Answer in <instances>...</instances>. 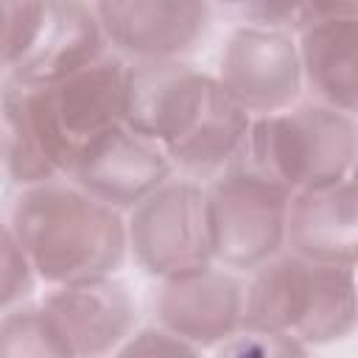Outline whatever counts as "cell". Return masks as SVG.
<instances>
[{"label":"cell","instance_id":"obj_17","mask_svg":"<svg viewBox=\"0 0 358 358\" xmlns=\"http://www.w3.org/2000/svg\"><path fill=\"white\" fill-rule=\"evenodd\" d=\"M34 266L8 221H0V313L20 305L34 291Z\"/></svg>","mask_w":358,"mask_h":358},{"label":"cell","instance_id":"obj_12","mask_svg":"<svg viewBox=\"0 0 358 358\" xmlns=\"http://www.w3.org/2000/svg\"><path fill=\"white\" fill-rule=\"evenodd\" d=\"M171 171L173 162L154 140L117 123L78 157L67 179L123 213L168 182Z\"/></svg>","mask_w":358,"mask_h":358},{"label":"cell","instance_id":"obj_22","mask_svg":"<svg viewBox=\"0 0 358 358\" xmlns=\"http://www.w3.org/2000/svg\"><path fill=\"white\" fill-rule=\"evenodd\" d=\"M355 14H358V0H299L296 28L327 17H355Z\"/></svg>","mask_w":358,"mask_h":358},{"label":"cell","instance_id":"obj_21","mask_svg":"<svg viewBox=\"0 0 358 358\" xmlns=\"http://www.w3.org/2000/svg\"><path fill=\"white\" fill-rule=\"evenodd\" d=\"M241 11L255 25L268 28H288L299 22V0H215Z\"/></svg>","mask_w":358,"mask_h":358},{"label":"cell","instance_id":"obj_4","mask_svg":"<svg viewBox=\"0 0 358 358\" xmlns=\"http://www.w3.org/2000/svg\"><path fill=\"white\" fill-rule=\"evenodd\" d=\"M252 271V280L243 285V330L285 333L308 350L341 341L355 330V266L277 252Z\"/></svg>","mask_w":358,"mask_h":358},{"label":"cell","instance_id":"obj_8","mask_svg":"<svg viewBox=\"0 0 358 358\" xmlns=\"http://www.w3.org/2000/svg\"><path fill=\"white\" fill-rule=\"evenodd\" d=\"M215 81L252 117L291 109L305 87L296 39L288 28L246 22L221 50Z\"/></svg>","mask_w":358,"mask_h":358},{"label":"cell","instance_id":"obj_3","mask_svg":"<svg viewBox=\"0 0 358 358\" xmlns=\"http://www.w3.org/2000/svg\"><path fill=\"white\" fill-rule=\"evenodd\" d=\"M8 224L48 285L115 274L129 252L120 210L59 179L22 187Z\"/></svg>","mask_w":358,"mask_h":358},{"label":"cell","instance_id":"obj_5","mask_svg":"<svg viewBox=\"0 0 358 358\" xmlns=\"http://www.w3.org/2000/svg\"><path fill=\"white\" fill-rule=\"evenodd\" d=\"M355 117L327 103H305L252 117L235 159L296 193L355 176Z\"/></svg>","mask_w":358,"mask_h":358},{"label":"cell","instance_id":"obj_6","mask_svg":"<svg viewBox=\"0 0 358 358\" xmlns=\"http://www.w3.org/2000/svg\"><path fill=\"white\" fill-rule=\"evenodd\" d=\"M291 193L243 162H229L207 190L213 263L221 268H255L285 246Z\"/></svg>","mask_w":358,"mask_h":358},{"label":"cell","instance_id":"obj_13","mask_svg":"<svg viewBox=\"0 0 358 358\" xmlns=\"http://www.w3.org/2000/svg\"><path fill=\"white\" fill-rule=\"evenodd\" d=\"M157 319L165 330L201 350H215L241 327L243 282L221 266L159 280Z\"/></svg>","mask_w":358,"mask_h":358},{"label":"cell","instance_id":"obj_2","mask_svg":"<svg viewBox=\"0 0 358 358\" xmlns=\"http://www.w3.org/2000/svg\"><path fill=\"white\" fill-rule=\"evenodd\" d=\"M123 123L154 140L173 165L224 171L243 148L252 115L215 81L182 59L126 64Z\"/></svg>","mask_w":358,"mask_h":358},{"label":"cell","instance_id":"obj_16","mask_svg":"<svg viewBox=\"0 0 358 358\" xmlns=\"http://www.w3.org/2000/svg\"><path fill=\"white\" fill-rule=\"evenodd\" d=\"M0 358H62L39 305H14L0 319Z\"/></svg>","mask_w":358,"mask_h":358},{"label":"cell","instance_id":"obj_20","mask_svg":"<svg viewBox=\"0 0 358 358\" xmlns=\"http://www.w3.org/2000/svg\"><path fill=\"white\" fill-rule=\"evenodd\" d=\"M34 8L36 0H0V67H8V62L14 59Z\"/></svg>","mask_w":358,"mask_h":358},{"label":"cell","instance_id":"obj_18","mask_svg":"<svg viewBox=\"0 0 358 358\" xmlns=\"http://www.w3.org/2000/svg\"><path fill=\"white\" fill-rule=\"evenodd\" d=\"M215 350L221 355H260V358H291V355L308 352V347L299 344L294 336L266 333V330H243V327H238Z\"/></svg>","mask_w":358,"mask_h":358},{"label":"cell","instance_id":"obj_19","mask_svg":"<svg viewBox=\"0 0 358 358\" xmlns=\"http://www.w3.org/2000/svg\"><path fill=\"white\" fill-rule=\"evenodd\" d=\"M117 355H199V350L159 324L131 333L117 347Z\"/></svg>","mask_w":358,"mask_h":358},{"label":"cell","instance_id":"obj_7","mask_svg":"<svg viewBox=\"0 0 358 358\" xmlns=\"http://www.w3.org/2000/svg\"><path fill=\"white\" fill-rule=\"evenodd\" d=\"M126 243L137 266L157 280L213 266L207 190L185 179L162 182L129 210Z\"/></svg>","mask_w":358,"mask_h":358},{"label":"cell","instance_id":"obj_14","mask_svg":"<svg viewBox=\"0 0 358 358\" xmlns=\"http://www.w3.org/2000/svg\"><path fill=\"white\" fill-rule=\"evenodd\" d=\"M285 246L308 260H358V193L355 176L291 193L285 218Z\"/></svg>","mask_w":358,"mask_h":358},{"label":"cell","instance_id":"obj_15","mask_svg":"<svg viewBox=\"0 0 358 358\" xmlns=\"http://www.w3.org/2000/svg\"><path fill=\"white\" fill-rule=\"evenodd\" d=\"M355 17H327L299 28L296 50L302 81L319 103L355 115L358 106V34Z\"/></svg>","mask_w":358,"mask_h":358},{"label":"cell","instance_id":"obj_10","mask_svg":"<svg viewBox=\"0 0 358 358\" xmlns=\"http://www.w3.org/2000/svg\"><path fill=\"white\" fill-rule=\"evenodd\" d=\"M103 31L87 0H36L28 31L8 62L17 84H53L103 53Z\"/></svg>","mask_w":358,"mask_h":358},{"label":"cell","instance_id":"obj_1","mask_svg":"<svg viewBox=\"0 0 358 358\" xmlns=\"http://www.w3.org/2000/svg\"><path fill=\"white\" fill-rule=\"evenodd\" d=\"M126 62L101 53L53 84L8 81L0 92L6 171L20 185L67 179L78 157L123 123Z\"/></svg>","mask_w":358,"mask_h":358},{"label":"cell","instance_id":"obj_11","mask_svg":"<svg viewBox=\"0 0 358 358\" xmlns=\"http://www.w3.org/2000/svg\"><path fill=\"white\" fill-rule=\"evenodd\" d=\"M103 39L134 62L182 59L210 22V0H92Z\"/></svg>","mask_w":358,"mask_h":358},{"label":"cell","instance_id":"obj_9","mask_svg":"<svg viewBox=\"0 0 358 358\" xmlns=\"http://www.w3.org/2000/svg\"><path fill=\"white\" fill-rule=\"evenodd\" d=\"M39 308L62 358L117 352L137 322L134 296L115 274L56 285Z\"/></svg>","mask_w":358,"mask_h":358}]
</instances>
